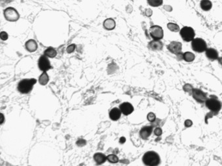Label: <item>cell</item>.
<instances>
[{
  "label": "cell",
  "mask_w": 222,
  "mask_h": 166,
  "mask_svg": "<svg viewBox=\"0 0 222 166\" xmlns=\"http://www.w3.org/2000/svg\"><path fill=\"white\" fill-rule=\"evenodd\" d=\"M36 81L37 80L34 78L22 79L18 83L17 89L20 93L27 94L32 90Z\"/></svg>",
  "instance_id": "6da1fadb"
},
{
  "label": "cell",
  "mask_w": 222,
  "mask_h": 166,
  "mask_svg": "<svg viewBox=\"0 0 222 166\" xmlns=\"http://www.w3.org/2000/svg\"><path fill=\"white\" fill-rule=\"evenodd\" d=\"M143 162L145 165L154 166L158 165L161 162V159L158 154L153 151L147 152L143 156Z\"/></svg>",
  "instance_id": "7a4b0ae2"
},
{
  "label": "cell",
  "mask_w": 222,
  "mask_h": 166,
  "mask_svg": "<svg viewBox=\"0 0 222 166\" xmlns=\"http://www.w3.org/2000/svg\"><path fill=\"white\" fill-rule=\"evenodd\" d=\"M180 32L181 38H182L185 42H191L193 39H195V30L194 29L190 27V26H185V27L182 28L180 30Z\"/></svg>",
  "instance_id": "3957f363"
},
{
  "label": "cell",
  "mask_w": 222,
  "mask_h": 166,
  "mask_svg": "<svg viewBox=\"0 0 222 166\" xmlns=\"http://www.w3.org/2000/svg\"><path fill=\"white\" fill-rule=\"evenodd\" d=\"M191 47L193 50L197 53L204 52L207 49L206 42L201 38H195L191 41Z\"/></svg>",
  "instance_id": "277c9868"
},
{
  "label": "cell",
  "mask_w": 222,
  "mask_h": 166,
  "mask_svg": "<svg viewBox=\"0 0 222 166\" xmlns=\"http://www.w3.org/2000/svg\"><path fill=\"white\" fill-rule=\"evenodd\" d=\"M4 16L6 20L9 22L17 21L19 18L18 13L13 7H8L5 9Z\"/></svg>",
  "instance_id": "5b68a950"
},
{
  "label": "cell",
  "mask_w": 222,
  "mask_h": 166,
  "mask_svg": "<svg viewBox=\"0 0 222 166\" xmlns=\"http://www.w3.org/2000/svg\"><path fill=\"white\" fill-rule=\"evenodd\" d=\"M149 33L153 40H160L163 38L164 30L158 25L152 26L149 29Z\"/></svg>",
  "instance_id": "8992f818"
},
{
  "label": "cell",
  "mask_w": 222,
  "mask_h": 166,
  "mask_svg": "<svg viewBox=\"0 0 222 166\" xmlns=\"http://www.w3.org/2000/svg\"><path fill=\"white\" fill-rule=\"evenodd\" d=\"M38 64L40 70L42 72H47L51 68V63H50L48 57L45 56V55H42L40 57L39 60H38Z\"/></svg>",
  "instance_id": "52a82bcc"
},
{
  "label": "cell",
  "mask_w": 222,
  "mask_h": 166,
  "mask_svg": "<svg viewBox=\"0 0 222 166\" xmlns=\"http://www.w3.org/2000/svg\"><path fill=\"white\" fill-rule=\"evenodd\" d=\"M167 49L171 53L178 55L180 54L182 50V44L180 42L172 41L167 45Z\"/></svg>",
  "instance_id": "ba28073f"
},
{
  "label": "cell",
  "mask_w": 222,
  "mask_h": 166,
  "mask_svg": "<svg viewBox=\"0 0 222 166\" xmlns=\"http://www.w3.org/2000/svg\"><path fill=\"white\" fill-rule=\"evenodd\" d=\"M206 105L208 109L213 112H218L221 107L220 102L215 98H210L206 100Z\"/></svg>",
  "instance_id": "9c48e42d"
},
{
  "label": "cell",
  "mask_w": 222,
  "mask_h": 166,
  "mask_svg": "<svg viewBox=\"0 0 222 166\" xmlns=\"http://www.w3.org/2000/svg\"><path fill=\"white\" fill-rule=\"evenodd\" d=\"M119 108L120 109L122 113L125 115L131 114L133 112V110H134V108H133V105L128 102L122 103Z\"/></svg>",
  "instance_id": "30bf717a"
},
{
  "label": "cell",
  "mask_w": 222,
  "mask_h": 166,
  "mask_svg": "<svg viewBox=\"0 0 222 166\" xmlns=\"http://www.w3.org/2000/svg\"><path fill=\"white\" fill-rule=\"evenodd\" d=\"M193 97L195 98L196 100H197L198 102H204L205 100H206V97L204 95V93L202 92V91L200 89H195L193 90Z\"/></svg>",
  "instance_id": "8fae6325"
},
{
  "label": "cell",
  "mask_w": 222,
  "mask_h": 166,
  "mask_svg": "<svg viewBox=\"0 0 222 166\" xmlns=\"http://www.w3.org/2000/svg\"><path fill=\"white\" fill-rule=\"evenodd\" d=\"M152 126H145L141 128L139 132V135L141 138L146 140L151 136L152 132Z\"/></svg>",
  "instance_id": "7c38bea8"
},
{
  "label": "cell",
  "mask_w": 222,
  "mask_h": 166,
  "mask_svg": "<svg viewBox=\"0 0 222 166\" xmlns=\"http://www.w3.org/2000/svg\"><path fill=\"white\" fill-rule=\"evenodd\" d=\"M149 47L153 51H161L163 49V43L160 40H153L149 43Z\"/></svg>",
  "instance_id": "4fadbf2b"
},
{
  "label": "cell",
  "mask_w": 222,
  "mask_h": 166,
  "mask_svg": "<svg viewBox=\"0 0 222 166\" xmlns=\"http://www.w3.org/2000/svg\"><path fill=\"white\" fill-rule=\"evenodd\" d=\"M122 112L120 108H113L109 112V117L113 121H117L120 118Z\"/></svg>",
  "instance_id": "5bb4252c"
},
{
  "label": "cell",
  "mask_w": 222,
  "mask_h": 166,
  "mask_svg": "<svg viewBox=\"0 0 222 166\" xmlns=\"http://www.w3.org/2000/svg\"><path fill=\"white\" fill-rule=\"evenodd\" d=\"M205 52H206V56L208 59L212 60V61L218 59V53L215 49H213V48H208V49L207 48Z\"/></svg>",
  "instance_id": "9a60e30c"
},
{
  "label": "cell",
  "mask_w": 222,
  "mask_h": 166,
  "mask_svg": "<svg viewBox=\"0 0 222 166\" xmlns=\"http://www.w3.org/2000/svg\"><path fill=\"white\" fill-rule=\"evenodd\" d=\"M94 159L97 165H101L107 160V156L105 155L104 154L101 152H97L95 154L94 156Z\"/></svg>",
  "instance_id": "2e32d148"
},
{
  "label": "cell",
  "mask_w": 222,
  "mask_h": 166,
  "mask_svg": "<svg viewBox=\"0 0 222 166\" xmlns=\"http://www.w3.org/2000/svg\"><path fill=\"white\" fill-rule=\"evenodd\" d=\"M25 46H26V48H27V51H28L30 53L36 51L38 49L37 43L34 40H29L28 41H27V43H26Z\"/></svg>",
  "instance_id": "e0dca14e"
},
{
  "label": "cell",
  "mask_w": 222,
  "mask_h": 166,
  "mask_svg": "<svg viewBox=\"0 0 222 166\" xmlns=\"http://www.w3.org/2000/svg\"><path fill=\"white\" fill-rule=\"evenodd\" d=\"M103 26L104 28L106 29V30H112L115 28L116 26V23L114 21V19L113 18H107L104 21L103 23Z\"/></svg>",
  "instance_id": "ac0fdd59"
},
{
  "label": "cell",
  "mask_w": 222,
  "mask_h": 166,
  "mask_svg": "<svg viewBox=\"0 0 222 166\" xmlns=\"http://www.w3.org/2000/svg\"><path fill=\"white\" fill-rule=\"evenodd\" d=\"M200 7L204 11H210L212 7V3L210 0H201L200 3Z\"/></svg>",
  "instance_id": "d6986e66"
},
{
  "label": "cell",
  "mask_w": 222,
  "mask_h": 166,
  "mask_svg": "<svg viewBox=\"0 0 222 166\" xmlns=\"http://www.w3.org/2000/svg\"><path fill=\"white\" fill-rule=\"evenodd\" d=\"M49 80V78L48 74H47L46 72H43V73L41 74V76H40L38 81L40 85H47V83Z\"/></svg>",
  "instance_id": "ffe728a7"
},
{
  "label": "cell",
  "mask_w": 222,
  "mask_h": 166,
  "mask_svg": "<svg viewBox=\"0 0 222 166\" xmlns=\"http://www.w3.org/2000/svg\"><path fill=\"white\" fill-rule=\"evenodd\" d=\"M195 59V55L192 52L187 51L183 54V59L187 62H191L194 61Z\"/></svg>",
  "instance_id": "44dd1931"
},
{
  "label": "cell",
  "mask_w": 222,
  "mask_h": 166,
  "mask_svg": "<svg viewBox=\"0 0 222 166\" xmlns=\"http://www.w3.org/2000/svg\"><path fill=\"white\" fill-rule=\"evenodd\" d=\"M44 55L49 58H54L56 57L57 51L53 47H50L49 48H47V49L45 50Z\"/></svg>",
  "instance_id": "7402d4cb"
},
{
  "label": "cell",
  "mask_w": 222,
  "mask_h": 166,
  "mask_svg": "<svg viewBox=\"0 0 222 166\" xmlns=\"http://www.w3.org/2000/svg\"><path fill=\"white\" fill-rule=\"evenodd\" d=\"M167 27L169 29L171 32H178L180 31V26L176 23H169L167 25Z\"/></svg>",
  "instance_id": "603a6c76"
},
{
  "label": "cell",
  "mask_w": 222,
  "mask_h": 166,
  "mask_svg": "<svg viewBox=\"0 0 222 166\" xmlns=\"http://www.w3.org/2000/svg\"><path fill=\"white\" fill-rule=\"evenodd\" d=\"M147 3L150 6L156 7L162 5L163 3V0H147Z\"/></svg>",
  "instance_id": "cb8c5ba5"
},
{
  "label": "cell",
  "mask_w": 222,
  "mask_h": 166,
  "mask_svg": "<svg viewBox=\"0 0 222 166\" xmlns=\"http://www.w3.org/2000/svg\"><path fill=\"white\" fill-rule=\"evenodd\" d=\"M107 160L111 163H116L118 162V157L115 154H109L107 156Z\"/></svg>",
  "instance_id": "d4e9b609"
},
{
  "label": "cell",
  "mask_w": 222,
  "mask_h": 166,
  "mask_svg": "<svg viewBox=\"0 0 222 166\" xmlns=\"http://www.w3.org/2000/svg\"><path fill=\"white\" fill-rule=\"evenodd\" d=\"M147 120H149V122H154V120H156V115H155L154 113L150 112L147 115Z\"/></svg>",
  "instance_id": "484cf974"
},
{
  "label": "cell",
  "mask_w": 222,
  "mask_h": 166,
  "mask_svg": "<svg viewBox=\"0 0 222 166\" xmlns=\"http://www.w3.org/2000/svg\"><path fill=\"white\" fill-rule=\"evenodd\" d=\"M76 144L79 147H83V146H85L86 144V141L84 140L83 139H80L79 140H78L76 142Z\"/></svg>",
  "instance_id": "4316f807"
},
{
  "label": "cell",
  "mask_w": 222,
  "mask_h": 166,
  "mask_svg": "<svg viewBox=\"0 0 222 166\" xmlns=\"http://www.w3.org/2000/svg\"><path fill=\"white\" fill-rule=\"evenodd\" d=\"M76 47V45L75 44H71L70 45H68L67 47V49H66V51H67L68 53H72L74 51Z\"/></svg>",
  "instance_id": "83f0119b"
},
{
  "label": "cell",
  "mask_w": 222,
  "mask_h": 166,
  "mask_svg": "<svg viewBox=\"0 0 222 166\" xmlns=\"http://www.w3.org/2000/svg\"><path fill=\"white\" fill-rule=\"evenodd\" d=\"M183 89H184V91H185L186 92H191V91H193V89L192 86L189 85V84H186V85L183 86Z\"/></svg>",
  "instance_id": "f1b7e54d"
},
{
  "label": "cell",
  "mask_w": 222,
  "mask_h": 166,
  "mask_svg": "<svg viewBox=\"0 0 222 166\" xmlns=\"http://www.w3.org/2000/svg\"><path fill=\"white\" fill-rule=\"evenodd\" d=\"M0 37H1V39L3 41H5L8 39V33L5 32H1V34H0Z\"/></svg>",
  "instance_id": "f546056e"
},
{
  "label": "cell",
  "mask_w": 222,
  "mask_h": 166,
  "mask_svg": "<svg viewBox=\"0 0 222 166\" xmlns=\"http://www.w3.org/2000/svg\"><path fill=\"white\" fill-rule=\"evenodd\" d=\"M154 133L155 135H156V136H160V135H162V129L161 128H159V127H157V128H156V129H154Z\"/></svg>",
  "instance_id": "4dcf8cb0"
},
{
  "label": "cell",
  "mask_w": 222,
  "mask_h": 166,
  "mask_svg": "<svg viewBox=\"0 0 222 166\" xmlns=\"http://www.w3.org/2000/svg\"><path fill=\"white\" fill-rule=\"evenodd\" d=\"M192 124H193V122L191 121L190 120H187L185 122V126L186 127H191L192 126Z\"/></svg>",
  "instance_id": "1f68e13d"
},
{
  "label": "cell",
  "mask_w": 222,
  "mask_h": 166,
  "mask_svg": "<svg viewBox=\"0 0 222 166\" xmlns=\"http://www.w3.org/2000/svg\"><path fill=\"white\" fill-rule=\"evenodd\" d=\"M164 9L166 11H171V10H172V7H171L169 5H166L165 6H164Z\"/></svg>",
  "instance_id": "d6a6232c"
},
{
  "label": "cell",
  "mask_w": 222,
  "mask_h": 166,
  "mask_svg": "<svg viewBox=\"0 0 222 166\" xmlns=\"http://www.w3.org/2000/svg\"><path fill=\"white\" fill-rule=\"evenodd\" d=\"M152 14V12L151 11V9H147L146 10V15L147 16H151Z\"/></svg>",
  "instance_id": "836d02e7"
},
{
  "label": "cell",
  "mask_w": 222,
  "mask_h": 166,
  "mask_svg": "<svg viewBox=\"0 0 222 166\" xmlns=\"http://www.w3.org/2000/svg\"><path fill=\"white\" fill-rule=\"evenodd\" d=\"M125 142H126V138H125V137H121V138L120 139V143L123 144V143H124Z\"/></svg>",
  "instance_id": "e575fe53"
},
{
  "label": "cell",
  "mask_w": 222,
  "mask_h": 166,
  "mask_svg": "<svg viewBox=\"0 0 222 166\" xmlns=\"http://www.w3.org/2000/svg\"><path fill=\"white\" fill-rule=\"evenodd\" d=\"M0 115H1V116H0V117H1V124H2L4 122V115L1 113Z\"/></svg>",
  "instance_id": "d590c367"
},
{
  "label": "cell",
  "mask_w": 222,
  "mask_h": 166,
  "mask_svg": "<svg viewBox=\"0 0 222 166\" xmlns=\"http://www.w3.org/2000/svg\"><path fill=\"white\" fill-rule=\"evenodd\" d=\"M218 60L219 63L221 65H222V57H219Z\"/></svg>",
  "instance_id": "8d00e7d4"
}]
</instances>
